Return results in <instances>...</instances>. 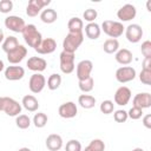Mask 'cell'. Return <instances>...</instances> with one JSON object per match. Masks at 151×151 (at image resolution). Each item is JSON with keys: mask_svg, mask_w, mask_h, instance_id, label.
Masks as SVG:
<instances>
[{"mask_svg": "<svg viewBox=\"0 0 151 151\" xmlns=\"http://www.w3.org/2000/svg\"><path fill=\"white\" fill-rule=\"evenodd\" d=\"M21 34H22V38H24L25 42H26L29 47H32V48H34V50L40 45V42H41V40H42L41 33L38 31L37 26L33 25V24L26 25Z\"/></svg>", "mask_w": 151, "mask_h": 151, "instance_id": "1", "label": "cell"}, {"mask_svg": "<svg viewBox=\"0 0 151 151\" xmlns=\"http://www.w3.org/2000/svg\"><path fill=\"white\" fill-rule=\"evenodd\" d=\"M84 41L83 33H67L63 41V51L68 53H76V51L80 47Z\"/></svg>", "mask_w": 151, "mask_h": 151, "instance_id": "2", "label": "cell"}, {"mask_svg": "<svg viewBox=\"0 0 151 151\" xmlns=\"http://www.w3.org/2000/svg\"><path fill=\"white\" fill-rule=\"evenodd\" d=\"M100 29L106 34L109 35L111 39H117L119 38L120 35H123L124 33V25L119 21H113V20H104L103 24H101V27Z\"/></svg>", "mask_w": 151, "mask_h": 151, "instance_id": "3", "label": "cell"}, {"mask_svg": "<svg viewBox=\"0 0 151 151\" xmlns=\"http://www.w3.org/2000/svg\"><path fill=\"white\" fill-rule=\"evenodd\" d=\"M74 53H68V52H65L63 51L59 55V63H60V71L64 73V74H71L74 68H76V65H74Z\"/></svg>", "mask_w": 151, "mask_h": 151, "instance_id": "4", "label": "cell"}, {"mask_svg": "<svg viewBox=\"0 0 151 151\" xmlns=\"http://www.w3.org/2000/svg\"><path fill=\"white\" fill-rule=\"evenodd\" d=\"M22 106L19 101L11 97H4V106H2V112H5L9 117H17L21 113Z\"/></svg>", "mask_w": 151, "mask_h": 151, "instance_id": "5", "label": "cell"}, {"mask_svg": "<svg viewBox=\"0 0 151 151\" xmlns=\"http://www.w3.org/2000/svg\"><path fill=\"white\" fill-rule=\"evenodd\" d=\"M5 27L14 33H22L26 24H25V20L21 18V17H18V15H8L7 18H5Z\"/></svg>", "mask_w": 151, "mask_h": 151, "instance_id": "6", "label": "cell"}, {"mask_svg": "<svg viewBox=\"0 0 151 151\" xmlns=\"http://www.w3.org/2000/svg\"><path fill=\"white\" fill-rule=\"evenodd\" d=\"M136 76H137V72L132 66H122L116 71V79L120 84L132 81L136 78Z\"/></svg>", "mask_w": 151, "mask_h": 151, "instance_id": "7", "label": "cell"}, {"mask_svg": "<svg viewBox=\"0 0 151 151\" xmlns=\"http://www.w3.org/2000/svg\"><path fill=\"white\" fill-rule=\"evenodd\" d=\"M51 4V0H29L26 6V14L31 18L37 17Z\"/></svg>", "mask_w": 151, "mask_h": 151, "instance_id": "8", "label": "cell"}, {"mask_svg": "<svg viewBox=\"0 0 151 151\" xmlns=\"http://www.w3.org/2000/svg\"><path fill=\"white\" fill-rule=\"evenodd\" d=\"M125 37L127 39V41L132 42V44H137L142 40L143 38V28L140 25L138 24H130L127 27H125L124 29Z\"/></svg>", "mask_w": 151, "mask_h": 151, "instance_id": "9", "label": "cell"}, {"mask_svg": "<svg viewBox=\"0 0 151 151\" xmlns=\"http://www.w3.org/2000/svg\"><path fill=\"white\" fill-rule=\"evenodd\" d=\"M46 86V78L41 73H33L28 80L29 91L34 94L40 93Z\"/></svg>", "mask_w": 151, "mask_h": 151, "instance_id": "10", "label": "cell"}, {"mask_svg": "<svg viewBox=\"0 0 151 151\" xmlns=\"http://www.w3.org/2000/svg\"><path fill=\"white\" fill-rule=\"evenodd\" d=\"M137 15V9L132 4H125L117 11V18L119 19V22H125L134 19Z\"/></svg>", "mask_w": 151, "mask_h": 151, "instance_id": "11", "label": "cell"}, {"mask_svg": "<svg viewBox=\"0 0 151 151\" xmlns=\"http://www.w3.org/2000/svg\"><path fill=\"white\" fill-rule=\"evenodd\" d=\"M93 70V63L91 60H81L78 63L77 67H76V76L78 78V80H84L91 77V72Z\"/></svg>", "mask_w": 151, "mask_h": 151, "instance_id": "12", "label": "cell"}, {"mask_svg": "<svg viewBox=\"0 0 151 151\" xmlns=\"http://www.w3.org/2000/svg\"><path fill=\"white\" fill-rule=\"evenodd\" d=\"M6 55H7V60H8L9 64H12V65H18V64L21 63V61L25 59V57L27 55V48H26L24 45H20V44H19L13 51L8 52Z\"/></svg>", "mask_w": 151, "mask_h": 151, "instance_id": "13", "label": "cell"}, {"mask_svg": "<svg viewBox=\"0 0 151 151\" xmlns=\"http://www.w3.org/2000/svg\"><path fill=\"white\" fill-rule=\"evenodd\" d=\"M5 78L9 81H17L24 78L25 76V68L22 66H18V65H11L7 66L4 71Z\"/></svg>", "mask_w": 151, "mask_h": 151, "instance_id": "14", "label": "cell"}, {"mask_svg": "<svg viewBox=\"0 0 151 151\" xmlns=\"http://www.w3.org/2000/svg\"><path fill=\"white\" fill-rule=\"evenodd\" d=\"M58 113L61 118H65V119H71V118H74L78 113V107L76 105L74 101H66V103H63L59 109H58Z\"/></svg>", "mask_w": 151, "mask_h": 151, "instance_id": "15", "label": "cell"}, {"mask_svg": "<svg viewBox=\"0 0 151 151\" xmlns=\"http://www.w3.org/2000/svg\"><path fill=\"white\" fill-rule=\"evenodd\" d=\"M131 97H132L131 90L126 86H120L114 92V104L119 106H125L129 104Z\"/></svg>", "mask_w": 151, "mask_h": 151, "instance_id": "16", "label": "cell"}, {"mask_svg": "<svg viewBox=\"0 0 151 151\" xmlns=\"http://www.w3.org/2000/svg\"><path fill=\"white\" fill-rule=\"evenodd\" d=\"M26 66L28 67V70H31L35 73H41L46 70L47 61L41 57H31V58H28Z\"/></svg>", "mask_w": 151, "mask_h": 151, "instance_id": "17", "label": "cell"}, {"mask_svg": "<svg viewBox=\"0 0 151 151\" xmlns=\"http://www.w3.org/2000/svg\"><path fill=\"white\" fill-rule=\"evenodd\" d=\"M132 106L139 107L142 110L149 109L151 106V94L149 92H140L137 93L132 99Z\"/></svg>", "mask_w": 151, "mask_h": 151, "instance_id": "18", "label": "cell"}, {"mask_svg": "<svg viewBox=\"0 0 151 151\" xmlns=\"http://www.w3.org/2000/svg\"><path fill=\"white\" fill-rule=\"evenodd\" d=\"M57 48V41L53 38H46L42 39L40 45L35 48V52L39 54H51Z\"/></svg>", "mask_w": 151, "mask_h": 151, "instance_id": "19", "label": "cell"}, {"mask_svg": "<svg viewBox=\"0 0 151 151\" xmlns=\"http://www.w3.org/2000/svg\"><path fill=\"white\" fill-rule=\"evenodd\" d=\"M114 59L118 64L120 65H124V66H127L132 63L133 60V55H132V52L127 48H119L116 53H114Z\"/></svg>", "mask_w": 151, "mask_h": 151, "instance_id": "20", "label": "cell"}, {"mask_svg": "<svg viewBox=\"0 0 151 151\" xmlns=\"http://www.w3.org/2000/svg\"><path fill=\"white\" fill-rule=\"evenodd\" d=\"M45 144L50 151H59L63 147V138L58 133H51L47 136Z\"/></svg>", "mask_w": 151, "mask_h": 151, "instance_id": "21", "label": "cell"}, {"mask_svg": "<svg viewBox=\"0 0 151 151\" xmlns=\"http://www.w3.org/2000/svg\"><path fill=\"white\" fill-rule=\"evenodd\" d=\"M21 106L28 112H35L39 109V101L33 94H26L22 97Z\"/></svg>", "mask_w": 151, "mask_h": 151, "instance_id": "22", "label": "cell"}, {"mask_svg": "<svg viewBox=\"0 0 151 151\" xmlns=\"http://www.w3.org/2000/svg\"><path fill=\"white\" fill-rule=\"evenodd\" d=\"M85 35L91 39V40H96L100 37V33H101V29H100V26L94 21V22H88L87 25H85Z\"/></svg>", "mask_w": 151, "mask_h": 151, "instance_id": "23", "label": "cell"}, {"mask_svg": "<svg viewBox=\"0 0 151 151\" xmlns=\"http://www.w3.org/2000/svg\"><path fill=\"white\" fill-rule=\"evenodd\" d=\"M39 17H40V20L44 24H53L58 19V13H57L55 9L50 8V7H46V8H44L41 11V13L39 14Z\"/></svg>", "mask_w": 151, "mask_h": 151, "instance_id": "24", "label": "cell"}, {"mask_svg": "<svg viewBox=\"0 0 151 151\" xmlns=\"http://www.w3.org/2000/svg\"><path fill=\"white\" fill-rule=\"evenodd\" d=\"M67 28H68V33H83V29H84L83 19L78 17L71 18L67 22Z\"/></svg>", "mask_w": 151, "mask_h": 151, "instance_id": "25", "label": "cell"}, {"mask_svg": "<svg viewBox=\"0 0 151 151\" xmlns=\"http://www.w3.org/2000/svg\"><path fill=\"white\" fill-rule=\"evenodd\" d=\"M96 101H97L96 98H94L93 96H91V94H80V96L78 97V104H79L83 109H86V110L94 107Z\"/></svg>", "mask_w": 151, "mask_h": 151, "instance_id": "26", "label": "cell"}, {"mask_svg": "<svg viewBox=\"0 0 151 151\" xmlns=\"http://www.w3.org/2000/svg\"><path fill=\"white\" fill-rule=\"evenodd\" d=\"M103 50L107 54H113L119 50V41L118 39H106L103 44Z\"/></svg>", "mask_w": 151, "mask_h": 151, "instance_id": "27", "label": "cell"}, {"mask_svg": "<svg viewBox=\"0 0 151 151\" xmlns=\"http://www.w3.org/2000/svg\"><path fill=\"white\" fill-rule=\"evenodd\" d=\"M18 45H19V41H18V39H17L14 35H8V37H6L5 40H4L2 44H1L2 51H4L6 54H7L8 52L13 51Z\"/></svg>", "mask_w": 151, "mask_h": 151, "instance_id": "28", "label": "cell"}, {"mask_svg": "<svg viewBox=\"0 0 151 151\" xmlns=\"http://www.w3.org/2000/svg\"><path fill=\"white\" fill-rule=\"evenodd\" d=\"M47 122H48V117H47V114L44 113V112H38V113H35L34 117H33V119H32L33 125H34L35 127H38V129L45 127L46 124H47Z\"/></svg>", "mask_w": 151, "mask_h": 151, "instance_id": "29", "label": "cell"}, {"mask_svg": "<svg viewBox=\"0 0 151 151\" xmlns=\"http://www.w3.org/2000/svg\"><path fill=\"white\" fill-rule=\"evenodd\" d=\"M61 85V76L58 73H52L47 79V87L51 91L58 90Z\"/></svg>", "mask_w": 151, "mask_h": 151, "instance_id": "30", "label": "cell"}, {"mask_svg": "<svg viewBox=\"0 0 151 151\" xmlns=\"http://www.w3.org/2000/svg\"><path fill=\"white\" fill-rule=\"evenodd\" d=\"M78 86H79V90L84 93H88L93 90L94 87V80L92 77L87 78V79H84V80H78Z\"/></svg>", "mask_w": 151, "mask_h": 151, "instance_id": "31", "label": "cell"}, {"mask_svg": "<svg viewBox=\"0 0 151 151\" xmlns=\"http://www.w3.org/2000/svg\"><path fill=\"white\" fill-rule=\"evenodd\" d=\"M84 151H105V143L99 138L92 139Z\"/></svg>", "mask_w": 151, "mask_h": 151, "instance_id": "32", "label": "cell"}, {"mask_svg": "<svg viewBox=\"0 0 151 151\" xmlns=\"http://www.w3.org/2000/svg\"><path fill=\"white\" fill-rule=\"evenodd\" d=\"M32 124L31 118L27 114H19L15 117V125L21 129V130H26L29 127V125Z\"/></svg>", "mask_w": 151, "mask_h": 151, "instance_id": "33", "label": "cell"}, {"mask_svg": "<svg viewBox=\"0 0 151 151\" xmlns=\"http://www.w3.org/2000/svg\"><path fill=\"white\" fill-rule=\"evenodd\" d=\"M99 110L104 114H111L114 111V103L112 100H109V99L107 100H103L100 106H99Z\"/></svg>", "mask_w": 151, "mask_h": 151, "instance_id": "34", "label": "cell"}, {"mask_svg": "<svg viewBox=\"0 0 151 151\" xmlns=\"http://www.w3.org/2000/svg\"><path fill=\"white\" fill-rule=\"evenodd\" d=\"M97 17H98V12L94 8H87L83 13V19L85 21H87V24L88 22H94V20L97 19Z\"/></svg>", "mask_w": 151, "mask_h": 151, "instance_id": "35", "label": "cell"}, {"mask_svg": "<svg viewBox=\"0 0 151 151\" xmlns=\"http://www.w3.org/2000/svg\"><path fill=\"white\" fill-rule=\"evenodd\" d=\"M81 143L77 139H70L65 145V151H81Z\"/></svg>", "mask_w": 151, "mask_h": 151, "instance_id": "36", "label": "cell"}, {"mask_svg": "<svg viewBox=\"0 0 151 151\" xmlns=\"http://www.w3.org/2000/svg\"><path fill=\"white\" fill-rule=\"evenodd\" d=\"M113 119L117 123H125L129 119L127 111H125V110H116V111H113Z\"/></svg>", "mask_w": 151, "mask_h": 151, "instance_id": "37", "label": "cell"}, {"mask_svg": "<svg viewBox=\"0 0 151 151\" xmlns=\"http://www.w3.org/2000/svg\"><path fill=\"white\" fill-rule=\"evenodd\" d=\"M127 117L131 118L132 120H137V119H139V118L143 117V110L139 109V107L132 106V107L127 111Z\"/></svg>", "mask_w": 151, "mask_h": 151, "instance_id": "38", "label": "cell"}, {"mask_svg": "<svg viewBox=\"0 0 151 151\" xmlns=\"http://www.w3.org/2000/svg\"><path fill=\"white\" fill-rule=\"evenodd\" d=\"M139 80L144 85H151V70H143L139 73Z\"/></svg>", "mask_w": 151, "mask_h": 151, "instance_id": "39", "label": "cell"}, {"mask_svg": "<svg viewBox=\"0 0 151 151\" xmlns=\"http://www.w3.org/2000/svg\"><path fill=\"white\" fill-rule=\"evenodd\" d=\"M13 9V1L12 0H1L0 1V13L7 14Z\"/></svg>", "mask_w": 151, "mask_h": 151, "instance_id": "40", "label": "cell"}, {"mask_svg": "<svg viewBox=\"0 0 151 151\" xmlns=\"http://www.w3.org/2000/svg\"><path fill=\"white\" fill-rule=\"evenodd\" d=\"M140 52L144 55V58H151V41L150 40H145L144 42H142Z\"/></svg>", "mask_w": 151, "mask_h": 151, "instance_id": "41", "label": "cell"}, {"mask_svg": "<svg viewBox=\"0 0 151 151\" xmlns=\"http://www.w3.org/2000/svg\"><path fill=\"white\" fill-rule=\"evenodd\" d=\"M143 125L146 129H151V114L150 113H147L143 117Z\"/></svg>", "mask_w": 151, "mask_h": 151, "instance_id": "42", "label": "cell"}, {"mask_svg": "<svg viewBox=\"0 0 151 151\" xmlns=\"http://www.w3.org/2000/svg\"><path fill=\"white\" fill-rule=\"evenodd\" d=\"M142 66L143 70H151V58H144Z\"/></svg>", "mask_w": 151, "mask_h": 151, "instance_id": "43", "label": "cell"}, {"mask_svg": "<svg viewBox=\"0 0 151 151\" xmlns=\"http://www.w3.org/2000/svg\"><path fill=\"white\" fill-rule=\"evenodd\" d=\"M4 40H5V34H4V31L0 28V44H2Z\"/></svg>", "mask_w": 151, "mask_h": 151, "instance_id": "44", "label": "cell"}, {"mask_svg": "<svg viewBox=\"0 0 151 151\" xmlns=\"http://www.w3.org/2000/svg\"><path fill=\"white\" fill-rule=\"evenodd\" d=\"M2 71H5V64H4V61L0 59V72H2Z\"/></svg>", "mask_w": 151, "mask_h": 151, "instance_id": "45", "label": "cell"}, {"mask_svg": "<svg viewBox=\"0 0 151 151\" xmlns=\"http://www.w3.org/2000/svg\"><path fill=\"white\" fill-rule=\"evenodd\" d=\"M2 106H4V97H0V112L2 111Z\"/></svg>", "mask_w": 151, "mask_h": 151, "instance_id": "46", "label": "cell"}, {"mask_svg": "<svg viewBox=\"0 0 151 151\" xmlns=\"http://www.w3.org/2000/svg\"><path fill=\"white\" fill-rule=\"evenodd\" d=\"M18 151H32L29 147H20Z\"/></svg>", "mask_w": 151, "mask_h": 151, "instance_id": "47", "label": "cell"}, {"mask_svg": "<svg viewBox=\"0 0 151 151\" xmlns=\"http://www.w3.org/2000/svg\"><path fill=\"white\" fill-rule=\"evenodd\" d=\"M132 151H145V150L142 147H134V149H132Z\"/></svg>", "mask_w": 151, "mask_h": 151, "instance_id": "48", "label": "cell"}, {"mask_svg": "<svg viewBox=\"0 0 151 151\" xmlns=\"http://www.w3.org/2000/svg\"><path fill=\"white\" fill-rule=\"evenodd\" d=\"M146 6H147V11L150 12L151 9H150V1H147V4H146Z\"/></svg>", "mask_w": 151, "mask_h": 151, "instance_id": "49", "label": "cell"}]
</instances>
